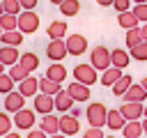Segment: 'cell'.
<instances>
[{"label":"cell","instance_id":"ba28073f","mask_svg":"<svg viewBox=\"0 0 147 138\" xmlns=\"http://www.w3.org/2000/svg\"><path fill=\"white\" fill-rule=\"evenodd\" d=\"M64 44H67L69 55H83L87 51V39L83 34H69V37H64Z\"/></svg>","mask_w":147,"mask_h":138},{"label":"cell","instance_id":"1f68e13d","mask_svg":"<svg viewBox=\"0 0 147 138\" xmlns=\"http://www.w3.org/2000/svg\"><path fill=\"white\" fill-rule=\"evenodd\" d=\"M9 76L14 78V83H18V80H23L25 76H30V71H28L23 64H18V62H16V64H11V67H9Z\"/></svg>","mask_w":147,"mask_h":138},{"label":"cell","instance_id":"4dcf8cb0","mask_svg":"<svg viewBox=\"0 0 147 138\" xmlns=\"http://www.w3.org/2000/svg\"><path fill=\"white\" fill-rule=\"evenodd\" d=\"M124 41H126V48H131V46L140 44V41H142L140 25H136V28H129V30H126V37H124Z\"/></svg>","mask_w":147,"mask_h":138},{"label":"cell","instance_id":"603a6c76","mask_svg":"<svg viewBox=\"0 0 147 138\" xmlns=\"http://www.w3.org/2000/svg\"><path fill=\"white\" fill-rule=\"evenodd\" d=\"M18 64H23V67L32 74V71L39 67V55H37V53H32V51H25V53H21V55H18Z\"/></svg>","mask_w":147,"mask_h":138},{"label":"cell","instance_id":"ab89813d","mask_svg":"<svg viewBox=\"0 0 147 138\" xmlns=\"http://www.w3.org/2000/svg\"><path fill=\"white\" fill-rule=\"evenodd\" d=\"M18 5H21V9H34L39 5V0H18Z\"/></svg>","mask_w":147,"mask_h":138},{"label":"cell","instance_id":"db71d44e","mask_svg":"<svg viewBox=\"0 0 147 138\" xmlns=\"http://www.w3.org/2000/svg\"><path fill=\"white\" fill-rule=\"evenodd\" d=\"M0 16H2V5H0Z\"/></svg>","mask_w":147,"mask_h":138},{"label":"cell","instance_id":"8992f818","mask_svg":"<svg viewBox=\"0 0 147 138\" xmlns=\"http://www.w3.org/2000/svg\"><path fill=\"white\" fill-rule=\"evenodd\" d=\"M67 55H69V53H67L64 39H51V41H48V46H46V57H48L51 62H62Z\"/></svg>","mask_w":147,"mask_h":138},{"label":"cell","instance_id":"8fae6325","mask_svg":"<svg viewBox=\"0 0 147 138\" xmlns=\"http://www.w3.org/2000/svg\"><path fill=\"white\" fill-rule=\"evenodd\" d=\"M16 90H18L25 99H30V97H34V94L39 92V80L30 74V76H25L23 80H18V83H16Z\"/></svg>","mask_w":147,"mask_h":138},{"label":"cell","instance_id":"7bdbcfd3","mask_svg":"<svg viewBox=\"0 0 147 138\" xmlns=\"http://www.w3.org/2000/svg\"><path fill=\"white\" fill-rule=\"evenodd\" d=\"M2 138H23V136H21V133H16V131H9V133H5Z\"/></svg>","mask_w":147,"mask_h":138},{"label":"cell","instance_id":"83f0119b","mask_svg":"<svg viewBox=\"0 0 147 138\" xmlns=\"http://www.w3.org/2000/svg\"><path fill=\"white\" fill-rule=\"evenodd\" d=\"M39 80V92H44V94H57L62 87H60V83H55V80H51V78H46V76H41V78H37Z\"/></svg>","mask_w":147,"mask_h":138},{"label":"cell","instance_id":"7a4b0ae2","mask_svg":"<svg viewBox=\"0 0 147 138\" xmlns=\"http://www.w3.org/2000/svg\"><path fill=\"white\" fill-rule=\"evenodd\" d=\"M11 122H14V126H16L18 131H30V129L34 126V122H37V113H34L32 108H25V106H23L21 110L14 113Z\"/></svg>","mask_w":147,"mask_h":138},{"label":"cell","instance_id":"ffe728a7","mask_svg":"<svg viewBox=\"0 0 147 138\" xmlns=\"http://www.w3.org/2000/svg\"><path fill=\"white\" fill-rule=\"evenodd\" d=\"M124 138H140L142 136V122L140 120H126L122 126Z\"/></svg>","mask_w":147,"mask_h":138},{"label":"cell","instance_id":"74e56055","mask_svg":"<svg viewBox=\"0 0 147 138\" xmlns=\"http://www.w3.org/2000/svg\"><path fill=\"white\" fill-rule=\"evenodd\" d=\"M83 138H103V126H90L83 133Z\"/></svg>","mask_w":147,"mask_h":138},{"label":"cell","instance_id":"f907efd6","mask_svg":"<svg viewBox=\"0 0 147 138\" xmlns=\"http://www.w3.org/2000/svg\"><path fill=\"white\" fill-rule=\"evenodd\" d=\"M2 71H5V64H2V62H0V74H2Z\"/></svg>","mask_w":147,"mask_h":138},{"label":"cell","instance_id":"816d5d0a","mask_svg":"<svg viewBox=\"0 0 147 138\" xmlns=\"http://www.w3.org/2000/svg\"><path fill=\"white\" fill-rule=\"evenodd\" d=\"M51 2H53V5H60V2H62V0H51Z\"/></svg>","mask_w":147,"mask_h":138},{"label":"cell","instance_id":"9a60e30c","mask_svg":"<svg viewBox=\"0 0 147 138\" xmlns=\"http://www.w3.org/2000/svg\"><path fill=\"white\" fill-rule=\"evenodd\" d=\"M18 46H7V44H2V48H0V62L5 64V67H11V64H16L18 62Z\"/></svg>","mask_w":147,"mask_h":138},{"label":"cell","instance_id":"d6986e66","mask_svg":"<svg viewBox=\"0 0 147 138\" xmlns=\"http://www.w3.org/2000/svg\"><path fill=\"white\" fill-rule=\"evenodd\" d=\"M124 122H126V120H124V115L119 113V108H117V110L113 108V110L106 113V126H108V129H113V131H122Z\"/></svg>","mask_w":147,"mask_h":138},{"label":"cell","instance_id":"f6af8a7d","mask_svg":"<svg viewBox=\"0 0 147 138\" xmlns=\"http://www.w3.org/2000/svg\"><path fill=\"white\" fill-rule=\"evenodd\" d=\"M96 5H101V7H110L113 0H96Z\"/></svg>","mask_w":147,"mask_h":138},{"label":"cell","instance_id":"9f6ffc18","mask_svg":"<svg viewBox=\"0 0 147 138\" xmlns=\"http://www.w3.org/2000/svg\"><path fill=\"white\" fill-rule=\"evenodd\" d=\"M0 34H2V28H0Z\"/></svg>","mask_w":147,"mask_h":138},{"label":"cell","instance_id":"52a82bcc","mask_svg":"<svg viewBox=\"0 0 147 138\" xmlns=\"http://www.w3.org/2000/svg\"><path fill=\"white\" fill-rule=\"evenodd\" d=\"M32 110L39 113V115H46V113H53L55 110V101L51 94H44V92H37L32 97Z\"/></svg>","mask_w":147,"mask_h":138},{"label":"cell","instance_id":"6da1fadb","mask_svg":"<svg viewBox=\"0 0 147 138\" xmlns=\"http://www.w3.org/2000/svg\"><path fill=\"white\" fill-rule=\"evenodd\" d=\"M16 28L23 32V34H32L39 30V14L32 12V9H21L16 14Z\"/></svg>","mask_w":147,"mask_h":138},{"label":"cell","instance_id":"11a10c76","mask_svg":"<svg viewBox=\"0 0 147 138\" xmlns=\"http://www.w3.org/2000/svg\"><path fill=\"white\" fill-rule=\"evenodd\" d=\"M103 138H115V136H103Z\"/></svg>","mask_w":147,"mask_h":138},{"label":"cell","instance_id":"ac0fdd59","mask_svg":"<svg viewBox=\"0 0 147 138\" xmlns=\"http://www.w3.org/2000/svg\"><path fill=\"white\" fill-rule=\"evenodd\" d=\"M129 62H131L129 51H124V48H113V51H110V64H113V67L124 69V67H129Z\"/></svg>","mask_w":147,"mask_h":138},{"label":"cell","instance_id":"60d3db41","mask_svg":"<svg viewBox=\"0 0 147 138\" xmlns=\"http://www.w3.org/2000/svg\"><path fill=\"white\" fill-rule=\"evenodd\" d=\"M28 138H48V136H46V133H44V131H41L39 126H37V129L32 126V129L28 131Z\"/></svg>","mask_w":147,"mask_h":138},{"label":"cell","instance_id":"4316f807","mask_svg":"<svg viewBox=\"0 0 147 138\" xmlns=\"http://www.w3.org/2000/svg\"><path fill=\"white\" fill-rule=\"evenodd\" d=\"M117 23H119V28L129 30V28H136L138 25V18L133 16L131 9H126V12H117Z\"/></svg>","mask_w":147,"mask_h":138},{"label":"cell","instance_id":"d6a6232c","mask_svg":"<svg viewBox=\"0 0 147 138\" xmlns=\"http://www.w3.org/2000/svg\"><path fill=\"white\" fill-rule=\"evenodd\" d=\"M16 87V83H14V78L9 76V74H0V94H7V92H11Z\"/></svg>","mask_w":147,"mask_h":138},{"label":"cell","instance_id":"c3c4849f","mask_svg":"<svg viewBox=\"0 0 147 138\" xmlns=\"http://www.w3.org/2000/svg\"><path fill=\"white\" fill-rule=\"evenodd\" d=\"M140 85H142V87H145V90H147V76H145V78H142V80H140Z\"/></svg>","mask_w":147,"mask_h":138},{"label":"cell","instance_id":"e575fe53","mask_svg":"<svg viewBox=\"0 0 147 138\" xmlns=\"http://www.w3.org/2000/svg\"><path fill=\"white\" fill-rule=\"evenodd\" d=\"M131 12L138 18V23H147V2H136Z\"/></svg>","mask_w":147,"mask_h":138},{"label":"cell","instance_id":"bcb514c9","mask_svg":"<svg viewBox=\"0 0 147 138\" xmlns=\"http://www.w3.org/2000/svg\"><path fill=\"white\" fill-rule=\"evenodd\" d=\"M48 138H69V136H64V133H62V131H57V133H51V136H48Z\"/></svg>","mask_w":147,"mask_h":138},{"label":"cell","instance_id":"5b68a950","mask_svg":"<svg viewBox=\"0 0 147 138\" xmlns=\"http://www.w3.org/2000/svg\"><path fill=\"white\" fill-rule=\"evenodd\" d=\"M74 80H78L83 85H94L99 80V76H96V69L92 64H76L74 67Z\"/></svg>","mask_w":147,"mask_h":138},{"label":"cell","instance_id":"7dc6e473","mask_svg":"<svg viewBox=\"0 0 147 138\" xmlns=\"http://www.w3.org/2000/svg\"><path fill=\"white\" fill-rule=\"evenodd\" d=\"M142 133H145V136H147V117H145V120H142Z\"/></svg>","mask_w":147,"mask_h":138},{"label":"cell","instance_id":"3957f363","mask_svg":"<svg viewBox=\"0 0 147 138\" xmlns=\"http://www.w3.org/2000/svg\"><path fill=\"white\" fill-rule=\"evenodd\" d=\"M106 113H108V108H106L101 101H94V103L87 106L85 117H87L90 126H106Z\"/></svg>","mask_w":147,"mask_h":138},{"label":"cell","instance_id":"cb8c5ba5","mask_svg":"<svg viewBox=\"0 0 147 138\" xmlns=\"http://www.w3.org/2000/svg\"><path fill=\"white\" fill-rule=\"evenodd\" d=\"M122 74H124V71H122L119 67H113V64H110L108 69H103V71H101V78H99V80H101V85L110 87V85H113V83H115V80H117Z\"/></svg>","mask_w":147,"mask_h":138},{"label":"cell","instance_id":"f546056e","mask_svg":"<svg viewBox=\"0 0 147 138\" xmlns=\"http://www.w3.org/2000/svg\"><path fill=\"white\" fill-rule=\"evenodd\" d=\"M129 55H131L133 60H138V62H145V60H147V41L142 39L140 44L131 46V48H129Z\"/></svg>","mask_w":147,"mask_h":138},{"label":"cell","instance_id":"5bb4252c","mask_svg":"<svg viewBox=\"0 0 147 138\" xmlns=\"http://www.w3.org/2000/svg\"><path fill=\"white\" fill-rule=\"evenodd\" d=\"M39 129H41L46 136H51V133H57V131H60V117H57L55 113H46V115H41Z\"/></svg>","mask_w":147,"mask_h":138},{"label":"cell","instance_id":"f5cc1de1","mask_svg":"<svg viewBox=\"0 0 147 138\" xmlns=\"http://www.w3.org/2000/svg\"><path fill=\"white\" fill-rule=\"evenodd\" d=\"M131 2H133V5H136V2H147V0H131Z\"/></svg>","mask_w":147,"mask_h":138},{"label":"cell","instance_id":"30bf717a","mask_svg":"<svg viewBox=\"0 0 147 138\" xmlns=\"http://www.w3.org/2000/svg\"><path fill=\"white\" fill-rule=\"evenodd\" d=\"M67 92H69V97H71L74 101H78V103L90 101V97H92L90 85H83V83H78V80H74L71 85H67Z\"/></svg>","mask_w":147,"mask_h":138},{"label":"cell","instance_id":"681fc988","mask_svg":"<svg viewBox=\"0 0 147 138\" xmlns=\"http://www.w3.org/2000/svg\"><path fill=\"white\" fill-rule=\"evenodd\" d=\"M142 117H147V103H145V110H142Z\"/></svg>","mask_w":147,"mask_h":138},{"label":"cell","instance_id":"4fadbf2b","mask_svg":"<svg viewBox=\"0 0 147 138\" xmlns=\"http://www.w3.org/2000/svg\"><path fill=\"white\" fill-rule=\"evenodd\" d=\"M23 103H25V97L18 92V90H11V92H7L5 94V110L7 113H16V110H21L23 108Z\"/></svg>","mask_w":147,"mask_h":138},{"label":"cell","instance_id":"d590c367","mask_svg":"<svg viewBox=\"0 0 147 138\" xmlns=\"http://www.w3.org/2000/svg\"><path fill=\"white\" fill-rule=\"evenodd\" d=\"M11 126H14V122H11L9 113H7V110H2V113H0V138H2L5 133H9V131H11Z\"/></svg>","mask_w":147,"mask_h":138},{"label":"cell","instance_id":"484cf974","mask_svg":"<svg viewBox=\"0 0 147 138\" xmlns=\"http://www.w3.org/2000/svg\"><path fill=\"white\" fill-rule=\"evenodd\" d=\"M131 83H133V78H131L129 74H122V76L110 85V87H113V94H115V97H122V94L129 90V85H131Z\"/></svg>","mask_w":147,"mask_h":138},{"label":"cell","instance_id":"9c48e42d","mask_svg":"<svg viewBox=\"0 0 147 138\" xmlns=\"http://www.w3.org/2000/svg\"><path fill=\"white\" fill-rule=\"evenodd\" d=\"M145 110V101H124L119 106V113L124 115V120H140Z\"/></svg>","mask_w":147,"mask_h":138},{"label":"cell","instance_id":"7402d4cb","mask_svg":"<svg viewBox=\"0 0 147 138\" xmlns=\"http://www.w3.org/2000/svg\"><path fill=\"white\" fill-rule=\"evenodd\" d=\"M46 78L55 80V83H64L67 80V69L62 67V62H53L48 69H46Z\"/></svg>","mask_w":147,"mask_h":138},{"label":"cell","instance_id":"2e32d148","mask_svg":"<svg viewBox=\"0 0 147 138\" xmlns=\"http://www.w3.org/2000/svg\"><path fill=\"white\" fill-rule=\"evenodd\" d=\"M53 101H55V110H60V113H69V108L76 103V101L69 97L67 90H60L57 94H53Z\"/></svg>","mask_w":147,"mask_h":138},{"label":"cell","instance_id":"d4e9b609","mask_svg":"<svg viewBox=\"0 0 147 138\" xmlns=\"http://www.w3.org/2000/svg\"><path fill=\"white\" fill-rule=\"evenodd\" d=\"M67 30H69V28H67L64 21H53V23H48V30H46V32H48L51 39H64V37H67Z\"/></svg>","mask_w":147,"mask_h":138},{"label":"cell","instance_id":"e0dca14e","mask_svg":"<svg viewBox=\"0 0 147 138\" xmlns=\"http://www.w3.org/2000/svg\"><path fill=\"white\" fill-rule=\"evenodd\" d=\"M122 99H124V101H145V99H147V90H145L140 83H138V85L131 83L129 90L122 94Z\"/></svg>","mask_w":147,"mask_h":138},{"label":"cell","instance_id":"f35d334b","mask_svg":"<svg viewBox=\"0 0 147 138\" xmlns=\"http://www.w3.org/2000/svg\"><path fill=\"white\" fill-rule=\"evenodd\" d=\"M113 7H115V12H126V9H131V0H113Z\"/></svg>","mask_w":147,"mask_h":138},{"label":"cell","instance_id":"8d00e7d4","mask_svg":"<svg viewBox=\"0 0 147 138\" xmlns=\"http://www.w3.org/2000/svg\"><path fill=\"white\" fill-rule=\"evenodd\" d=\"M0 5H2V12H7V14H18L21 12L18 0H0Z\"/></svg>","mask_w":147,"mask_h":138},{"label":"cell","instance_id":"b9f144b4","mask_svg":"<svg viewBox=\"0 0 147 138\" xmlns=\"http://www.w3.org/2000/svg\"><path fill=\"white\" fill-rule=\"evenodd\" d=\"M69 115H74V117H80V115H83V110H80L78 106H71V108H69Z\"/></svg>","mask_w":147,"mask_h":138},{"label":"cell","instance_id":"44dd1931","mask_svg":"<svg viewBox=\"0 0 147 138\" xmlns=\"http://www.w3.org/2000/svg\"><path fill=\"white\" fill-rule=\"evenodd\" d=\"M0 41L7 44V46H21V44H23V32H21L18 28H16V30H2Z\"/></svg>","mask_w":147,"mask_h":138},{"label":"cell","instance_id":"f1b7e54d","mask_svg":"<svg viewBox=\"0 0 147 138\" xmlns=\"http://www.w3.org/2000/svg\"><path fill=\"white\" fill-rule=\"evenodd\" d=\"M57 7H60V12H62L64 16H76V14L80 12V2H78V0H62Z\"/></svg>","mask_w":147,"mask_h":138},{"label":"cell","instance_id":"836d02e7","mask_svg":"<svg viewBox=\"0 0 147 138\" xmlns=\"http://www.w3.org/2000/svg\"><path fill=\"white\" fill-rule=\"evenodd\" d=\"M0 28H2V30H16V14L2 12V16H0Z\"/></svg>","mask_w":147,"mask_h":138},{"label":"cell","instance_id":"ee69618b","mask_svg":"<svg viewBox=\"0 0 147 138\" xmlns=\"http://www.w3.org/2000/svg\"><path fill=\"white\" fill-rule=\"evenodd\" d=\"M140 34H142V39L147 41V23H142V25H140Z\"/></svg>","mask_w":147,"mask_h":138},{"label":"cell","instance_id":"7c38bea8","mask_svg":"<svg viewBox=\"0 0 147 138\" xmlns=\"http://www.w3.org/2000/svg\"><path fill=\"white\" fill-rule=\"evenodd\" d=\"M60 131H62L64 136H76V133L80 131L78 117H74V115H69V113H62V115H60Z\"/></svg>","mask_w":147,"mask_h":138},{"label":"cell","instance_id":"277c9868","mask_svg":"<svg viewBox=\"0 0 147 138\" xmlns=\"http://www.w3.org/2000/svg\"><path fill=\"white\" fill-rule=\"evenodd\" d=\"M90 64H92L96 71L108 69V67H110V51H108L106 46H96V48H92V53H90Z\"/></svg>","mask_w":147,"mask_h":138}]
</instances>
